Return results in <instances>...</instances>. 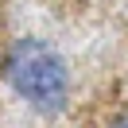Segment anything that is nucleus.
<instances>
[{
  "label": "nucleus",
  "mask_w": 128,
  "mask_h": 128,
  "mask_svg": "<svg viewBox=\"0 0 128 128\" xmlns=\"http://www.w3.org/2000/svg\"><path fill=\"white\" fill-rule=\"evenodd\" d=\"M4 82L39 116H58L70 105V66L47 39L24 35L12 43L4 50Z\"/></svg>",
  "instance_id": "nucleus-1"
},
{
  "label": "nucleus",
  "mask_w": 128,
  "mask_h": 128,
  "mask_svg": "<svg viewBox=\"0 0 128 128\" xmlns=\"http://www.w3.org/2000/svg\"><path fill=\"white\" fill-rule=\"evenodd\" d=\"M109 128H128V112H120V116H116V120H112V124H109Z\"/></svg>",
  "instance_id": "nucleus-2"
}]
</instances>
